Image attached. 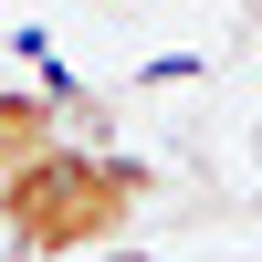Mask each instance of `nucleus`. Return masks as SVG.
Here are the masks:
<instances>
[{
    "mask_svg": "<svg viewBox=\"0 0 262 262\" xmlns=\"http://www.w3.org/2000/svg\"><path fill=\"white\" fill-rule=\"evenodd\" d=\"M105 262H147V252H126V242H116V252H105Z\"/></svg>",
    "mask_w": 262,
    "mask_h": 262,
    "instance_id": "nucleus-2",
    "label": "nucleus"
},
{
    "mask_svg": "<svg viewBox=\"0 0 262 262\" xmlns=\"http://www.w3.org/2000/svg\"><path fill=\"white\" fill-rule=\"evenodd\" d=\"M158 200V179H147L137 158H116V147H53V158L32 168V179L11 189V210H0V242L21 262H74V252H116L126 221Z\"/></svg>",
    "mask_w": 262,
    "mask_h": 262,
    "instance_id": "nucleus-1",
    "label": "nucleus"
}]
</instances>
